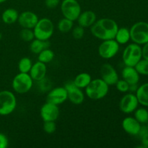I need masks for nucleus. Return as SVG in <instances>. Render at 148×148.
<instances>
[{
	"mask_svg": "<svg viewBox=\"0 0 148 148\" xmlns=\"http://www.w3.org/2000/svg\"><path fill=\"white\" fill-rule=\"evenodd\" d=\"M116 22L111 18H101L97 20L90 27L92 36L101 40L114 39L119 29Z\"/></svg>",
	"mask_w": 148,
	"mask_h": 148,
	"instance_id": "1",
	"label": "nucleus"
},
{
	"mask_svg": "<svg viewBox=\"0 0 148 148\" xmlns=\"http://www.w3.org/2000/svg\"><path fill=\"white\" fill-rule=\"evenodd\" d=\"M85 94L90 99L97 101L105 98L109 91V85H107L101 78L91 80L85 88Z\"/></svg>",
	"mask_w": 148,
	"mask_h": 148,
	"instance_id": "2",
	"label": "nucleus"
},
{
	"mask_svg": "<svg viewBox=\"0 0 148 148\" xmlns=\"http://www.w3.org/2000/svg\"><path fill=\"white\" fill-rule=\"evenodd\" d=\"M33 30L35 38L49 40L54 33V25L51 20L47 17H43L39 19Z\"/></svg>",
	"mask_w": 148,
	"mask_h": 148,
	"instance_id": "3",
	"label": "nucleus"
},
{
	"mask_svg": "<svg viewBox=\"0 0 148 148\" xmlns=\"http://www.w3.org/2000/svg\"><path fill=\"white\" fill-rule=\"evenodd\" d=\"M17 108V98L12 91H0V116H8Z\"/></svg>",
	"mask_w": 148,
	"mask_h": 148,
	"instance_id": "4",
	"label": "nucleus"
},
{
	"mask_svg": "<svg viewBox=\"0 0 148 148\" xmlns=\"http://www.w3.org/2000/svg\"><path fill=\"white\" fill-rule=\"evenodd\" d=\"M142 58L141 46L135 43L127 46L122 53V60L125 66H135Z\"/></svg>",
	"mask_w": 148,
	"mask_h": 148,
	"instance_id": "5",
	"label": "nucleus"
},
{
	"mask_svg": "<svg viewBox=\"0 0 148 148\" xmlns=\"http://www.w3.org/2000/svg\"><path fill=\"white\" fill-rule=\"evenodd\" d=\"M33 85V79L29 73L20 72L14 77L12 82L13 90L18 94H25L31 90Z\"/></svg>",
	"mask_w": 148,
	"mask_h": 148,
	"instance_id": "6",
	"label": "nucleus"
},
{
	"mask_svg": "<svg viewBox=\"0 0 148 148\" xmlns=\"http://www.w3.org/2000/svg\"><path fill=\"white\" fill-rule=\"evenodd\" d=\"M130 38L134 43L142 45L148 42V23L140 21L134 23L130 30Z\"/></svg>",
	"mask_w": 148,
	"mask_h": 148,
	"instance_id": "7",
	"label": "nucleus"
},
{
	"mask_svg": "<svg viewBox=\"0 0 148 148\" xmlns=\"http://www.w3.org/2000/svg\"><path fill=\"white\" fill-rule=\"evenodd\" d=\"M61 12L64 17L75 21L82 12V9L77 0H63L61 4Z\"/></svg>",
	"mask_w": 148,
	"mask_h": 148,
	"instance_id": "8",
	"label": "nucleus"
},
{
	"mask_svg": "<svg viewBox=\"0 0 148 148\" xmlns=\"http://www.w3.org/2000/svg\"><path fill=\"white\" fill-rule=\"evenodd\" d=\"M120 45L115 39L102 40L98 46V54L104 59H111L114 58L119 51Z\"/></svg>",
	"mask_w": 148,
	"mask_h": 148,
	"instance_id": "9",
	"label": "nucleus"
},
{
	"mask_svg": "<svg viewBox=\"0 0 148 148\" xmlns=\"http://www.w3.org/2000/svg\"><path fill=\"white\" fill-rule=\"evenodd\" d=\"M65 89L67 91L68 100L74 105H80L85 101V94L82 89L75 85L73 81L66 82L64 85Z\"/></svg>",
	"mask_w": 148,
	"mask_h": 148,
	"instance_id": "10",
	"label": "nucleus"
},
{
	"mask_svg": "<svg viewBox=\"0 0 148 148\" xmlns=\"http://www.w3.org/2000/svg\"><path fill=\"white\" fill-rule=\"evenodd\" d=\"M139 101L135 94L132 92L124 95L119 101V109L124 114H129L134 112L138 108Z\"/></svg>",
	"mask_w": 148,
	"mask_h": 148,
	"instance_id": "11",
	"label": "nucleus"
},
{
	"mask_svg": "<svg viewBox=\"0 0 148 148\" xmlns=\"http://www.w3.org/2000/svg\"><path fill=\"white\" fill-rule=\"evenodd\" d=\"M60 114L59 106L57 105L46 102L41 106L40 110V115L43 121H56Z\"/></svg>",
	"mask_w": 148,
	"mask_h": 148,
	"instance_id": "12",
	"label": "nucleus"
},
{
	"mask_svg": "<svg viewBox=\"0 0 148 148\" xmlns=\"http://www.w3.org/2000/svg\"><path fill=\"white\" fill-rule=\"evenodd\" d=\"M101 79L109 86L115 85L117 81L119 79L116 69L108 63L102 65L101 68Z\"/></svg>",
	"mask_w": 148,
	"mask_h": 148,
	"instance_id": "13",
	"label": "nucleus"
},
{
	"mask_svg": "<svg viewBox=\"0 0 148 148\" xmlns=\"http://www.w3.org/2000/svg\"><path fill=\"white\" fill-rule=\"evenodd\" d=\"M68 99L67 91L64 87H56L51 90L46 97V101L55 105H61Z\"/></svg>",
	"mask_w": 148,
	"mask_h": 148,
	"instance_id": "14",
	"label": "nucleus"
},
{
	"mask_svg": "<svg viewBox=\"0 0 148 148\" xmlns=\"http://www.w3.org/2000/svg\"><path fill=\"white\" fill-rule=\"evenodd\" d=\"M39 18L37 14L31 11H24L19 14L17 23L22 28L33 29Z\"/></svg>",
	"mask_w": 148,
	"mask_h": 148,
	"instance_id": "15",
	"label": "nucleus"
},
{
	"mask_svg": "<svg viewBox=\"0 0 148 148\" xmlns=\"http://www.w3.org/2000/svg\"><path fill=\"white\" fill-rule=\"evenodd\" d=\"M121 126L126 133L132 136H137L140 132L141 124L134 117L127 116L124 119Z\"/></svg>",
	"mask_w": 148,
	"mask_h": 148,
	"instance_id": "16",
	"label": "nucleus"
},
{
	"mask_svg": "<svg viewBox=\"0 0 148 148\" xmlns=\"http://www.w3.org/2000/svg\"><path fill=\"white\" fill-rule=\"evenodd\" d=\"M47 73V67L46 64L41 62H36L33 64L32 67L29 72V75L33 79V81L40 82L46 78Z\"/></svg>",
	"mask_w": 148,
	"mask_h": 148,
	"instance_id": "17",
	"label": "nucleus"
},
{
	"mask_svg": "<svg viewBox=\"0 0 148 148\" xmlns=\"http://www.w3.org/2000/svg\"><path fill=\"white\" fill-rule=\"evenodd\" d=\"M96 20V14L91 10H87L80 13L77 21L79 25L82 26L84 28H88V27H90Z\"/></svg>",
	"mask_w": 148,
	"mask_h": 148,
	"instance_id": "18",
	"label": "nucleus"
},
{
	"mask_svg": "<svg viewBox=\"0 0 148 148\" xmlns=\"http://www.w3.org/2000/svg\"><path fill=\"white\" fill-rule=\"evenodd\" d=\"M121 77L122 79L130 85H135L138 84L140 80V74L136 70L134 66H125V67L121 71Z\"/></svg>",
	"mask_w": 148,
	"mask_h": 148,
	"instance_id": "19",
	"label": "nucleus"
},
{
	"mask_svg": "<svg viewBox=\"0 0 148 148\" xmlns=\"http://www.w3.org/2000/svg\"><path fill=\"white\" fill-rule=\"evenodd\" d=\"M19 13L15 9L7 8L1 14V20L7 25H12L17 22Z\"/></svg>",
	"mask_w": 148,
	"mask_h": 148,
	"instance_id": "20",
	"label": "nucleus"
},
{
	"mask_svg": "<svg viewBox=\"0 0 148 148\" xmlns=\"http://www.w3.org/2000/svg\"><path fill=\"white\" fill-rule=\"evenodd\" d=\"M135 95L139 103L143 105V106L148 107V82L143 84L138 87Z\"/></svg>",
	"mask_w": 148,
	"mask_h": 148,
	"instance_id": "21",
	"label": "nucleus"
},
{
	"mask_svg": "<svg viewBox=\"0 0 148 148\" xmlns=\"http://www.w3.org/2000/svg\"><path fill=\"white\" fill-rule=\"evenodd\" d=\"M49 46H50V43H49V40H43L34 38L30 42V50L33 53L38 54L43 49L49 48Z\"/></svg>",
	"mask_w": 148,
	"mask_h": 148,
	"instance_id": "22",
	"label": "nucleus"
},
{
	"mask_svg": "<svg viewBox=\"0 0 148 148\" xmlns=\"http://www.w3.org/2000/svg\"><path fill=\"white\" fill-rule=\"evenodd\" d=\"M92 77L89 73L82 72L77 75L74 79L73 82L77 87L80 89H85L92 80Z\"/></svg>",
	"mask_w": 148,
	"mask_h": 148,
	"instance_id": "23",
	"label": "nucleus"
},
{
	"mask_svg": "<svg viewBox=\"0 0 148 148\" xmlns=\"http://www.w3.org/2000/svg\"><path fill=\"white\" fill-rule=\"evenodd\" d=\"M114 39L119 45L127 43L130 41V40H131L130 30L127 27H119Z\"/></svg>",
	"mask_w": 148,
	"mask_h": 148,
	"instance_id": "24",
	"label": "nucleus"
},
{
	"mask_svg": "<svg viewBox=\"0 0 148 148\" xmlns=\"http://www.w3.org/2000/svg\"><path fill=\"white\" fill-rule=\"evenodd\" d=\"M74 21L69 20L67 18L61 19L57 24V28L59 32L62 33H66L68 32L71 31L73 28Z\"/></svg>",
	"mask_w": 148,
	"mask_h": 148,
	"instance_id": "25",
	"label": "nucleus"
},
{
	"mask_svg": "<svg viewBox=\"0 0 148 148\" xmlns=\"http://www.w3.org/2000/svg\"><path fill=\"white\" fill-rule=\"evenodd\" d=\"M38 60L39 62H41L44 64H48L50 63L51 62L53 61V59H54V52L52 50H51L49 48L47 49H45L42 51L41 52L38 53Z\"/></svg>",
	"mask_w": 148,
	"mask_h": 148,
	"instance_id": "26",
	"label": "nucleus"
},
{
	"mask_svg": "<svg viewBox=\"0 0 148 148\" xmlns=\"http://www.w3.org/2000/svg\"><path fill=\"white\" fill-rule=\"evenodd\" d=\"M33 65L31 59L28 57H23L19 61L18 69L20 72L23 73H29Z\"/></svg>",
	"mask_w": 148,
	"mask_h": 148,
	"instance_id": "27",
	"label": "nucleus"
},
{
	"mask_svg": "<svg viewBox=\"0 0 148 148\" xmlns=\"http://www.w3.org/2000/svg\"><path fill=\"white\" fill-rule=\"evenodd\" d=\"M134 112V118L140 123L145 124L148 122V111L144 108H137Z\"/></svg>",
	"mask_w": 148,
	"mask_h": 148,
	"instance_id": "28",
	"label": "nucleus"
},
{
	"mask_svg": "<svg viewBox=\"0 0 148 148\" xmlns=\"http://www.w3.org/2000/svg\"><path fill=\"white\" fill-rule=\"evenodd\" d=\"M137 136L139 137L140 142H141L142 145L140 146V147L143 148H147L148 147V129L147 126L145 125L141 126L140 132H139L138 134H137Z\"/></svg>",
	"mask_w": 148,
	"mask_h": 148,
	"instance_id": "29",
	"label": "nucleus"
},
{
	"mask_svg": "<svg viewBox=\"0 0 148 148\" xmlns=\"http://www.w3.org/2000/svg\"><path fill=\"white\" fill-rule=\"evenodd\" d=\"M20 38L25 42H31L35 38L33 29L22 28L20 32Z\"/></svg>",
	"mask_w": 148,
	"mask_h": 148,
	"instance_id": "30",
	"label": "nucleus"
},
{
	"mask_svg": "<svg viewBox=\"0 0 148 148\" xmlns=\"http://www.w3.org/2000/svg\"><path fill=\"white\" fill-rule=\"evenodd\" d=\"M134 67L140 75H148V60L147 59H141Z\"/></svg>",
	"mask_w": 148,
	"mask_h": 148,
	"instance_id": "31",
	"label": "nucleus"
},
{
	"mask_svg": "<svg viewBox=\"0 0 148 148\" xmlns=\"http://www.w3.org/2000/svg\"><path fill=\"white\" fill-rule=\"evenodd\" d=\"M43 130L46 134H53L56 130V121H43Z\"/></svg>",
	"mask_w": 148,
	"mask_h": 148,
	"instance_id": "32",
	"label": "nucleus"
},
{
	"mask_svg": "<svg viewBox=\"0 0 148 148\" xmlns=\"http://www.w3.org/2000/svg\"><path fill=\"white\" fill-rule=\"evenodd\" d=\"M72 34L74 38L76 40H80L85 36V28L78 25L77 26L72 28Z\"/></svg>",
	"mask_w": 148,
	"mask_h": 148,
	"instance_id": "33",
	"label": "nucleus"
},
{
	"mask_svg": "<svg viewBox=\"0 0 148 148\" xmlns=\"http://www.w3.org/2000/svg\"><path fill=\"white\" fill-rule=\"evenodd\" d=\"M116 88L117 90L121 92H127L129 91V88H130V84L127 82H126L124 79H119L115 84Z\"/></svg>",
	"mask_w": 148,
	"mask_h": 148,
	"instance_id": "34",
	"label": "nucleus"
},
{
	"mask_svg": "<svg viewBox=\"0 0 148 148\" xmlns=\"http://www.w3.org/2000/svg\"><path fill=\"white\" fill-rule=\"evenodd\" d=\"M60 4V0H45V5L49 9H54Z\"/></svg>",
	"mask_w": 148,
	"mask_h": 148,
	"instance_id": "35",
	"label": "nucleus"
},
{
	"mask_svg": "<svg viewBox=\"0 0 148 148\" xmlns=\"http://www.w3.org/2000/svg\"><path fill=\"white\" fill-rule=\"evenodd\" d=\"M9 146V140L3 133H0V148H7Z\"/></svg>",
	"mask_w": 148,
	"mask_h": 148,
	"instance_id": "36",
	"label": "nucleus"
},
{
	"mask_svg": "<svg viewBox=\"0 0 148 148\" xmlns=\"http://www.w3.org/2000/svg\"><path fill=\"white\" fill-rule=\"evenodd\" d=\"M142 56L143 59L148 60V42L145 43L144 46L142 48Z\"/></svg>",
	"mask_w": 148,
	"mask_h": 148,
	"instance_id": "37",
	"label": "nucleus"
},
{
	"mask_svg": "<svg viewBox=\"0 0 148 148\" xmlns=\"http://www.w3.org/2000/svg\"><path fill=\"white\" fill-rule=\"evenodd\" d=\"M138 88V86H137V84H135V85H130V88H129V91L133 92H136Z\"/></svg>",
	"mask_w": 148,
	"mask_h": 148,
	"instance_id": "38",
	"label": "nucleus"
},
{
	"mask_svg": "<svg viewBox=\"0 0 148 148\" xmlns=\"http://www.w3.org/2000/svg\"><path fill=\"white\" fill-rule=\"evenodd\" d=\"M6 1H7V0H0V4H2V3L5 2Z\"/></svg>",
	"mask_w": 148,
	"mask_h": 148,
	"instance_id": "39",
	"label": "nucleus"
},
{
	"mask_svg": "<svg viewBox=\"0 0 148 148\" xmlns=\"http://www.w3.org/2000/svg\"><path fill=\"white\" fill-rule=\"evenodd\" d=\"M147 129H148V122L147 123Z\"/></svg>",
	"mask_w": 148,
	"mask_h": 148,
	"instance_id": "40",
	"label": "nucleus"
}]
</instances>
